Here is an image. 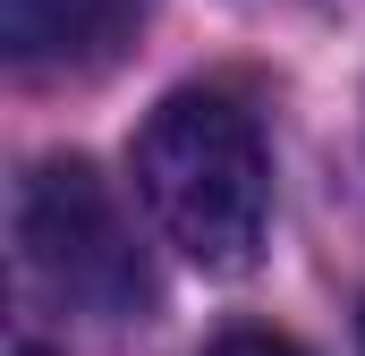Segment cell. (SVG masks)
<instances>
[{"label": "cell", "mask_w": 365, "mask_h": 356, "mask_svg": "<svg viewBox=\"0 0 365 356\" xmlns=\"http://www.w3.org/2000/svg\"><path fill=\"white\" fill-rule=\"evenodd\" d=\"M136 195L195 271L238 280L272 238V145L230 85H179L136 127Z\"/></svg>", "instance_id": "1"}, {"label": "cell", "mask_w": 365, "mask_h": 356, "mask_svg": "<svg viewBox=\"0 0 365 356\" xmlns=\"http://www.w3.org/2000/svg\"><path fill=\"white\" fill-rule=\"evenodd\" d=\"M9 229H17V271H26L34 305L77 314V323H145L153 314V263L93 162H77V153L34 162L17 178Z\"/></svg>", "instance_id": "2"}, {"label": "cell", "mask_w": 365, "mask_h": 356, "mask_svg": "<svg viewBox=\"0 0 365 356\" xmlns=\"http://www.w3.org/2000/svg\"><path fill=\"white\" fill-rule=\"evenodd\" d=\"M204 356H306V348H297L289 331H255V323H247V331H221Z\"/></svg>", "instance_id": "4"}, {"label": "cell", "mask_w": 365, "mask_h": 356, "mask_svg": "<svg viewBox=\"0 0 365 356\" xmlns=\"http://www.w3.org/2000/svg\"><path fill=\"white\" fill-rule=\"evenodd\" d=\"M145 26V0H0V51L17 68H110Z\"/></svg>", "instance_id": "3"}, {"label": "cell", "mask_w": 365, "mask_h": 356, "mask_svg": "<svg viewBox=\"0 0 365 356\" xmlns=\"http://www.w3.org/2000/svg\"><path fill=\"white\" fill-rule=\"evenodd\" d=\"M357 356H365V305H357Z\"/></svg>", "instance_id": "5"}]
</instances>
